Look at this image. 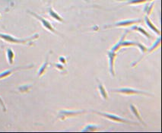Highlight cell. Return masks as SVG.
<instances>
[{
  "label": "cell",
  "mask_w": 162,
  "mask_h": 133,
  "mask_svg": "<svg viewBox=\"0 0 162 133\" xmlns=\"http://www.w3.org/2000/svg\"><path fill=\"white\" fill-rule=\"evenodd\" d=\"M145 21H146V25H147V26L149 27V28H150L152 31H154L155 33L157 35H158V36H161V31L157 28V27H156L155 26L154 24L151 22L150 19H149V17L146 16V18H145Z\"/></svg>",
  "instance_id": "obj_8"
},
{
  "label": "cell",
  "mask_w": 162,
  "mask_h": 133,
  "mask_svg": "<svg viewBox=\"0 0 162 133\" xmlns=\"http://www.w3.org/2000/svg\"><path fill=\"white\" fill-rule=\"evenodd\" d=\"M98 83H99V85H98V90H99L100 94H101V97H102L104 99V100H107L108 97V92H107L106 89H105V88H104V86L103 85V84L101 83L100 81H98Z\"/></svg>",
  "instance_id": "obj_13"
},
{
  "label": "cell",
  "mask_w": 162,
  "mask_h": 133,
  "mask_svg": "<svg viewBox=\"0 0 162 133\" xmlns=\"http://www.w3.org/2000/svg\"><path fill=\"white\" fill-rule=\"evenodd\" d=\"M130 110H131V111L132 112V113L134 114V116H136V118H137L138 120H139V122H140L141 123H142L143 125L146 126L144 121H143V120H142V117H141L140 113H139V110H138V109L136 108V106H135V105H133V104H131L130 105Z\"/></svg>",
  "instance_id": "obj_11"
},
{
  "label": "cell",
  "mask_w": 162,
  "mask_h": 133,
  "mask_svg": "<svg viewBox=\"0 0 162 133\" xmlns=\"http://www.w3.org/2000/svg\"><path fill=\"white\" fill-rule=\"evenodd\" d=\"M136 47H139V50H141V52H142V53H145L148 50V48L146 46H144L141 43H139V42H136Z\"/></svg>",
  "instance_id": "obj_19"
},
{
  "label": "cell",
  "mask_w": 162,
  "mask_h": 133,
  "mask_svg": "<svg viewBox=\"0 0 162 133\" xmlns=\"http://www.w3.org/2000/svg\"><path fill=\"white\" fill-rule=\"evenodd\" d=\"M131 29H132V30H136V31L139 32V33H142V34L143 35V36H145V37H147L148 39H149V40H150V39L152 38V37H151V35L149 34V33H148V32L146 31V30H145V29L143 28V27H142L137 26V25H134V26L132 27H131Z\"/></svg>",
  "instance_id": "obj_9"
},
{
  "label": "cell",
  "mask_w": 162,
  "mask_h": 133,
  "mask_svg": "<svg viewBox=\"0 0 162 133\" xmlns=\"http://www.w3.org/2000/svg\"><path fill=\"white\" fill-rule=\"evenodd\" d=\"M116 57V53L115 52H113L112 50L108 52V58H109V68L110 72L113 76L115 75L114 72V60Z\"/></svg>",
  "instance_id": "obj_5"
},
{
  "label": "cell",
  "mask_w": 162,
  "mask_h": 133,
  "mask_svg": "<svg viewBox=\"0 0 162 133\" xmlns=\"http://www.w3.org/2000/svg\"><path fill=\"white\" fill-rule=\"evenodd\" d=\"M147 2V0H129L127 4L129 5H133V4H140L143 2Z\"/></svg>",
  "instance_id": "obj_20"
},
{
  "label": "cell",
  "mask_w": 162,
  "mask_h": 133,
  "mask_svg": "<svg viewBox=\"0 0 162 133\" xmlns=\"http://www.w3.org/2000/svg\"><path fill=\"white\" fill-rule=\"evenodd\" d=\"M27 12H28V13L30 14V15H33V16L34 17V18H36L37 19H38V20L40 21V23H41V25H42V26H43V27H44V28L46 29V30H48V31L52 32V33H55V34L61 35V33H59V32L57 31V30H56V29H55L53 26H52L51 23H50V22H48V21H47V20H46V19H44V18H43V17L40 16V15H37V14L34 13V12H32V11L28 10V11H27Z\"/></svg>",
  "instance_id": "obj_2"
},
{
  "label": "cell",
  "mask_w": 162,
  "mask_h": 133,
  "mask_svg": "<svg viewBox=\"0 0 162 133\" xmlns=\"http://www.w3.org/2000/svg\"><path fill=\"white\" fill-rule=\"evenodd\" d=\"M84 113V111L81 112H70V111H62L61 112V116L59 115V117L63 118V117H72V116H77L78 114Z\"/></svg>",
  "instance_id": "obj_14"
},
{
  "label": "cell",
  "mask_w": 162,
  "mask_h": 133,
  "mask_svg": "<svg viewBox=\"0 0 162 133\" xmlns=\"http://www.w3.org/2000/svg\"><path fill=\"white\" fill-rule=\"evenodd\" d=\"M111 91L116 92V93H119V94H126V95L144 94V95H148V96H152V94H149L146 91L136 90V89H133V88H119V89H112Z\"/></svg>",
  "instance_id": "obj_4"
},
{
  "label": "cell",
  "mask_w": 162,
  "mask_h": 133,
  "mask_svg": "<svg viewBox=\"0 0 162 133\" xmlns=\"http://www.w3.org/2000/svg\"><path fill=\"white\" fill-rule=\"evenodd\" d=\"M142 20L140 19H135V20H125L121 21L115 24V27H128L131 25H136L141 23Z\"/></svg>",
  "instance_id": "obj_6"
},
{
  "label": "cell",
  "mask_w": 162,
  "mask_h": 133,
  "mask_svg": "<svg viewBox=\"0 0 162 133\" xmlns=\"http://www.w3.org/2000/svg\"><path fill=\"white\" fill-rule=\"evenodd\" d=\"M28 68H30V67H28ZM26 67H17V68H12V69H9L7 70V71H5V72H2V73H0V79H2V78H5L6 77L9 76L14 71H16V70L18 69H23V68H28Z\"/></svg>",
  "instance_id": "obj_10"
},
{
  "label": "cell",
  "mask_w": 162,
  "mask_h": 133,
  "mask_svg": "<svg viewBox=\"0 0 162 133\" xmlns=\"http://www.w3.org/2000/svg\"><path fill=\"white\" fill-rule=\"evenodd\" d=\"M98 129V126L95 125H88L85 127V129L82 130V132H94Z\"/></svg>",
  "instance_id": "obj_17"
},
{
  "label": "cell",
  "mask_w": 162,
  "mask_h": 133,
  "mask_svg": "<svg viewBox=\"0 0 162 133\" xmlns=\"http://www.w3.org/2000/svg\"><path fill=\"white\" fill-rule=\"evenodd\" d=\"M147 1H152V0H147Z\"/></svg>",
  "instance_id": "obj_24"
},
{
  "label": "cell",
  "mask_w": 162,
  "mask_h": 133,
  "mask_svg": "<svg viewBox=\"0 0 162 133\" xmlns=\"http://www.w3.org/2000/svg\"><path fill=\"white\" fill-rule=\"evenodd\" d=\"M160 45H161V38H159V39H158L157 40H156V42L154 43V44H153V46H152V47H151L150 49H149V53H152V51H154V50H156V49H157Z\"/></svg>",
  "instance_id": "obj_18"
},
{
  "label": "cell",
  "mask_w": 162,
  "mask_h": 133,
  "mask_svg": "<svg viewBox=\"0 0 162 133\" xmlns=\"http://www.w3.org/2000/svg\"><path fill=\"white\" fill-rule=\"evenodd\" d=\"M47 66H48V56L46 58V62H44V64L40 67V70H39V72H38V77H40L45 73L46 68H47Z\"/></svg>",
  "instance_id": "obj_15"
},
{
  "label": "cell",
  "mask_w": 162,
  "mask_h": 133,
  "mask_svg": "<svg viewBox=\"0 0 162 133\" xmlns=\"http://www.w3.org/2000/svg\"><path fill=\"white\" fill-rule=\"evenodd\" d=\"M48 13H49V15L51 17L52 19H55V20L57 21V22H64L63 19V18H62L61 16H60V15L57 14V12H56V11L53 10L52 7H50V8H48Z\"/></svg>",
  "instance_id": "obj_7"
},
{
  "label": "cell",
  "mask_w": 162,
  "mask_h": 133,
  "mask_svg": "<svg viewBox=\"0 0 162 133\" xmlns=\"http://www.w3.org/2000/svg\"><path fill=\"white\" fill-rule=\"evenodd\" d=\"M94 113H97L98 115H100L101 117H104L105 118L108 119V120H111V121L116 122V123H128V124H136L137 125V123H133V122H131L129 120H126L124 118H122V117H119L116 115L111 114V113H101V112L94 111Z\"/></svg>",
  "instance_id": "obj_3"
},
{
  "label": "cell",
  "mask_w": 162,
  "mask_h": 133,
  "mask_svg": "<svg viewBox=\"0 0 162 133\" xmlns=\"http://www.w3.org/2000/svg\"><path fill=\"white\" fill-rule=\"evenodd\" d=\"M60 62H63V63H65V62H66V59L64 58V57H60Z\"/></svg>",
  "instance_id": "obj_23"
},
{
  "label": "cell",
  "mask_w": 162,
  "mask_h": 133,
  "mask_svg": "<svg viewBox=\"0 0 162 133\" xmlns=\"http://www.w3.org/2000/svg\"><path fill=\"white\" fill-rule=\"evenodd\" d=\"M6 56L8 63L10 64V65H12L14 63V59H15V53H14L13 50L10 48L7 49Z\"/></svg>",
  "instance_id": "obj_12"
},
{
  "label": "cell",
  "mask_w": 162,
  "mask_h": 133,
  "mask_svg": "<svg viewBox=\"0 0 162 133\" xmlns=\"http://www.w3.org/2000/svg\"><path fill=\"white\" fill-rule=\"evenodd\" d=\"M0 18H1V15H0Z\"/></svg>",
  "instance_id": "obj_25"
},
{
  "label": "cell",
  "mask_w": 162,
  "mask_h": 133,
  "mask_svg": "<svg viewBox=\"0 0 162 133\" xmlns=\"http://www.w3.org/2000/svg\"><path fill=\"white\" fill-rule=\"evenodd\" d=\"M39 37V33H35L34 35L26 39H18L12 36L8 33H0V39L3 40L4 41L8 43H13V44H23V45H32L34 40Z\"/></svg>",
  "instance_id": "obj_1"
},
{
  "label": "cell",
  "mask_w": 162,
  "mask_h": 133,
  "mask_svg": "<svg viewBox=\"0 0 162 133\" xmlns=\"http://www.w3.org/2000/svg\"><path fill=\"white\" fill-rule=\"evenodd\" d=\"M0 104H1V106H2V109H3V111H5L6 110V108H5V103H4L3 100H2V99L0 97Z\"/></svg>",
  "instance_id": "obj_22"
},
{
  "label": "cell",
  "mask_w": 162,
  "mask_h": 133,
  "mask_svg": "<svg viewBox=\"0 0 162 133\" xmlns=\"http://www.w3.org/2000/svg\"><path fill=\"white\" fill-rule=\"evenodd\" d=\"M126 33H127V31H126V33H124V34L122 35V37L120 39V40H119V41L117 43H116V45L114 46V47H113L112 49H111V50H112L113 52H115V53H116V51H118V50H119V49L121 48V47H120V43H121V42H122V40H124V39H125V37H126Z\"/></svg>",
  "instance_id": "obj_16"
},
{
  "label": "cell",
  "mask_w": 162,
  "mask_h": 133,
  "mask_svg": "<svg viewBox=\"0 0 162 133\" xmlns=\"http://www.w3.org/2000/svg\"><path fill=\"white\" fill-rule=\"evenodd\" d=\"M153 5H154V3L151 4L150 5H149V7H146V9L147 8V10H146V12H147V15H149V14L151 13V11H152V8H153Z\"/></svg>",
  "instance_id": "obj_21"
}]
</instances>
